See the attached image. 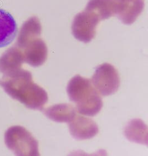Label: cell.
Returning a JSON list of instances; mask_svg holds the SVG:
<instances>
[{
  "instance_id": "cell-5",
  "label": "cell",
  "mask_w": 148,
  "mask_h": 156,
  "mask_svg": "<svg viewBox=\"0 0 148 156\" xmlns=\"http://www.w3.org/2000/svg\"><path fill=\"white\" fill-rule=\"evenodd\" d=\"M69 123L70 133L78 140L92 138L98 133V125L88 117L76 115Z\"/></svg>"
},
{
  "instance_id": "cell-7",
  "label": "cell",
  "mask_w": 148,
  "mask_h": 156,
  "mask_svg": "<svg viewBox=\"0 0 148 156\" xmlns=\"http://www.w3.org/2000/svg\"><path fill=\"white\" fill-rule=\"evenodd\" d=\"M77 110L69 104L61 103L53 105L44 110V114L53 121L69 122L77 115Z\"/></svg>"
},
{
  "instance_id": "cell-3",
  "label": "cell",
  "mask_w": 148,
  "mask_h": 156,
  "mask_svg": "<svg viewBox=\"0 0 148 156\" xmlns=\"http://www.w3.org/2000/svg\"><path fill=\"white\" fill-rule=\"evenodd\" d=\"M6 142L9 148L20 156H40L38 143L23 127H13L6 133Z\"/></svg>"
},
{
  "instance_id": "cell-8",
  "label": "cell",
  "mask_w": 148,
  "mask_h": 156,
  "mask_svg": "<svg viewBox=\"0 0 148 156\" xmlns=\"http://www.w3.org/2000/svg\"><path fill=\"white\" fill-rule=\"evenodd\" d=\"M125 135L131 141L147 144V127L142 120L134 119L130 122L125 129Z\"/></svg>"
},
{
  "instance_id": "cell-1",
  "label": "cell",
  "mask_w": 148,
  "mask_h": 156,
  "mask_svg": "<svg viewBox=\"0 0 148 156\" xmlns=\"http://www.w3.org/2000/svg\"><path fill=\"white\" fill-rule=\"evenodd\" d=\"M0 86L13 98L31 109H41L47 103L46 91L33 81L30 72L19 69L3 77Z\"/></svg>"
},
{
  "instance_id": "cell-6",
  "label": "cell",
  "mask_w": 148,
  "mask_h": 156,
  "mask_svg": "<svg viewBox=\"0 0 148 156\" xmlns=\"http://www.w3.org/2000/svg\"><path fill=\"white\" fill-rule=\"evenodd\" d=\"M18 33L15 20L9 12L0 9V48L11 44Z\"/></svg>"
},
{
  "instance_id": "cell-4",
  "label": "cell",
  "mask_w": 148,
  "mask_h": 156,
  "mask_svg": "<svg viewBox=\"0 0 148 156\" xmlns=\"http://www.w3.org/2000/svg\"><path fill=\"white\" fill-rule=\"evenodd\" d=\"M91 82L97 92L103 96L115 94L120 87V77L117 70L108 63L98 67Z\"/></svg>"
},
{
  "instance_id": "cell-2",
  "label": "cell",
  "mask_w": 148,
  "mask_h": 156,
  "mask_svg": "<svg viewBox=\"0 0 148 156\" xmlns=\"http://www.w3.org/2000/svg\"><path fill=\"white\" fill-rule=\"evenodd\" d=\"M67 92L80 114L93 117L97 115L102 108L103 101L100 94L88 78L80 75L75 76L69 82Z\"/></svg>"
}]
</instances>
